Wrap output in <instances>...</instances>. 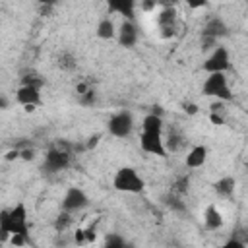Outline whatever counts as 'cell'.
<instances>
[{
    "instance_id": "obj_4",
    "label": "cell",
    "mask_w": 248,
    "mask_h": 248,
    "mask_svg": "<svg viewBox=\"0 0 248 248\" xmlns=\"http://www.w3.org/2000/svg\"><path fill=\"white\" fill-rule=\"evenodd\" d=\"M132 128H134V118H132V114L128 110H118L108 120V132L114 138H126V136H130Z\"/></svg>"
},
{
    "instance_id": "obj_42",
    "label": "cell",
    "mask_w": 248,
    "mask_h": 248,
    "mask_svg": "<svg viewBox=\"0 0 248 248\" xmlns=\"http://www.w3.org/2000/svg\"><path fill=\"white\" fill-rule=\"evenodd\" d=\"M39 2H41L43 6H52V4L56 2V0H39Z\"/></svg>"
},
{
    "instance_id": "obj_15",
    "label": "cell",
    "mask_w": 248,
    "mask_h": 248,
    "mask_svg": "<svg viewBox=\"0 0 248 248\" xmlns=\"http://www.w3.org/2000/svg\"><path fill=\"white\" fill-rule=\"evenodd\" d=\"M157 21H159V27H176V10H174V6L161 8L159 16H157Z\"/></svg>"
},
{
    "instance_id": "obj_1",
    "label": "cell",
    "mask_w": 248,
    "mask_h": 248,
    "mask_svg": "<svg viewBox=\"0 0 248 248\" xmlns=\"http://www.w3.org/2000/svg\"><path fill=\"white\" fill-rule=\"evenodd\" d=\"M19 232V234H29V225H27V211L23 203H17L10 211L0 213V242H6L10 234Z\"/></svg>"
},
{
    "instance_id": "obj_18",
    "label": "cell",
    "mask_w": 248,
    "mask_h": 248,
    "mask_svg": "<svg viewBox=\"0 0 248 248\" xmlns=\"http://www.w3.org/2000/svg\"><path fill=\"white\" fill-rule=\"evenodd\" d=\"M116 35V29H114V23L108 19V17H105V19H101L99 21V25H97V37L99 39H112Z\"/></svg>"
},
{
    "instance_id": "obj_43",
    "label": "cell",
    "mask_w": 248,
    "mask_h": 248,
    "mask_svg": "<svg viewBox=\"0 0 248 248\" xmlns=\"http://www.w3.org/2000/svg\"><path fill=\"white\" fill-rule=\"evenodd\" d=\"M2 107H4V101H2V97H0V108H2Z\"/></svg>"
},
{
    "instance_id": "obj_37",
    "label": "cell",
    "mask_w": 248,
    "mask_h": 248,
    "mask_svg": "<svg viewBox=\"0 0 248 248\" xmlns=\"http://www.w3.org/2000/svg\"><path fill=\"white\" fill-rule=\"evenodd\" d=\"M209 120H211L213 124H217V126L223 124V116H221L219 112H211V114H209Z\"/></svg>"
},
{
    "instance_id": "obj_13",
    "label": "cell",
    "mask_w": 248,
    "mask_h": 248,
    "mask_svg": "<svg viewBox=\"0 0 248 248\" xmlns=\"http://www.w3.org/2000/svg\"><path fill=\"white\" fill-rule=\"evenodd\" d=\"M227 25L219 19V17H213V19H209L207 21V25L203 27V31H202V37H211V39H219V37H225L227 35Z\"/></svg>"
},
{
    "instance_id": "obj_32",
    "label": "cell",
    "mask_w": 248,
    "mask_h": 248,
    "mask_svg": "<svg viewBox=\"0 0 248 248\" xmlns=\"http://www.w3.org/2000/svg\"><path fill=\"white\" fill-rule=\"evenodd\" d=\"M157 8V2L155 0H141V10L143 12H153Z\"/></svg>"
},
{
    "instance_id": "obj_41",
    "label": "cell",
    "mask_w": 248,
    "mask_h": 248,
    "mask_svg": "<svg viewBox=\"0 0 248 248\" xmlns=\"http://www.w3.org/2000/svg\"><path fill=\"white\" fill-rule=\"evenodd\" d=\"M23 108H25V112H33L35 110V105H23Z\"/></svg>"
},
{
    "instance_id": "obj_8",
    "label": "cell",
    "mask_w": 248,
    "mask_h": 248,
    "mask_svg": "<svg viewBox=\"0 0 248 248\" xmlns=\"http://www.w3.org/2000/svg\"><path fill=\"white\" fill-rule=\"evenodd\" d=\"M68 165H70V153L60 151V149H56L54 145L46 151V155H45V167H46L48 170L56 172V170L66 169Z\"/></svg>"
},
{
    "instance_id": "obj_35",
    "label": "cell",
    "mask_w": 248,
    "mask_h": 248,
    "mask_svg": "<svg viewBox=\"0 0 248 248\" xmlns=\"http://www.w3.org/2000/svg\"><path fill=\"white\" fill-rule=\"evenodd\" d=\"M184 110H186V114H198V105L196 103H186L184 105Z\"/></svg>"
},
{
    "instance_id": "obj_28",
    "label": "cell",
    "mask_w": 248,
    "mask_h": 248,
    "mask_svg": "<svg viewBox=\"0 0 248 248\" xmlns=\"http://www.w3.org/2000/svg\"><path fill=\"white\" fill-rule=\"evenodd\" d=\"M19 159H23V161H33V159H35V151L29 149V147L19 149Z\"/></svg>"
},
{
    "instance_id": "obj_34",
    "label": "cell",
    "mask_w": 248,
    "mask_h": 248,
    "mask_svg": "<svg viewBox=\"0 0 248 248\" xmlns=\"http://www.w3.org/2000/svg\"><path fill=\"white\" fill-rule=\"evenodd\" d=\"M83 232H85V240H87V242H93V240L97 238V234H95V227H93V225H91L89 229H83Z\"/></svg>"
},
{
    "instance_id": "obj_7",
    "label": "cell",
    "mask_w": 248,
    "mask_h": 248,
    "mask_svg": "<svg viewBox=\"0 0 248 248\" xmlns=\"http://www.w3.org/2000/svg\"><path fill=\"white\" fill-rule=\"evenodd\" d=\"M87 203H89V200H87L85 192L81 188H76V186L68 188L66 194H64V198H62V209L64 211H70V213L87 207Z\"/></svg>"
},
{
    "instance_id": "obj_14",
    "label": "cell",
    "mask_w": 248,
    "mask_h": 248,
    "mask_svg": "<svg viewBox=\"0 0 248 248\" xmlns=\"http://www.w3.org/2000/svg\"><path fill=\"white\" fill-rule=\"evenodd\" d=\"M203 221H205V227H207L209 231H217V229L223 227V215H221V211L217 209V205L211 203V205L205 207Z\"/></svg>"
},
{
    "instance_id": "obj_29",
    "label": "cell",
    "mask_w": 248,
    "mask_h": 248,
    "mask_svg": "<svg viewBox=\"0 0 248 248\" xmlns=\"http://www.w3.org/2000/svg\"><path fill=\"white\" fill-rule=\"evenodd\" d=\"M188 190V178H180L176 184H174V192L176 194H184Z\"/></svg>"
},
{
    "instance_id": "obj_6",
    "label": "cell",
    "mask_w": 248,
    "mask_h": 248,
    "mask_svg": "<svg viewBox=\"0 0 248 248\" xmlns=\"http://www.w3.org/2000/svg\"><path fill=\"white\" fill-rule=\"evenodd\" d=\"M229 68H231V58H229V50L225 46H215L213 52L203 62V70L207 74H211V72H227Z\"/></svg>"
},
{
    "instance_id": "obj_33",
    "label": "cell",
    "mask_w": 248,
    "mask_h": 248,
    "mask_svg": "<svg viewBox=\"0 0 248 248\" xmlns=\"http://www.w3.org/2000/svg\"><path fill=\"white\" fill-rule=\"evenodd\" d=\"M186 6H190L192 10H198V8H203L207 4V0H184Z\"/></svg>"
},
{
    "instance_id": "obj_39",
    "label": "cell",
    "mask_w": 248,
    "mask_h": 248,
    "mask_svg": "<svg viewBox=\"0 0 248 248\" xmlns=\"http://www.w3.org/2000/svg\"><path fill=\"white\" fill-rule=\"evenodd\" d=\"M223 110V101L221 103H213L211 105V112H221Z\"/></svg>"
},
{
    "instance_id": "obj_21",
    "label": "cell",
    "mask_w": 248,
    "mask_h": 248,
    "mask_svg": "<svg viewBox=\"0 0 248 248\" xmlns=\"http://www.w3.org/2000/svg\"><path fill=\"white\" fill-rule=\"evenodd\" d=\"M105 244H107L108 248H120V246H124V238L118 236V234H114V232H108V234L105 236Z\"/></svg>"
},
{
    "instance_id": "obj_10",
    "label": "cell",
    "mask_w": 248,
    "mask_h": 248,
    "mask_svg": "<svg viewBox=\"0 0 248 248\" xmlns=\"http://www.w3.org/2000/svg\"><path fill=\"white\" fill-rule=\"evenodd\" d=\"M16 99L21 105H35L37 107L41 103V89L35 85H21L16 91Z\"/></svg>"
},
{
    "instance_id": "obj_27",
    "label": "cell",
    "mask_w": 248,
    "mask_h": 248,
    "mask_svg": "<svg viewBox=\"0 0 248 248\" xmlns=\"http://www.w3.org/2000/svg\"><path fill=\"white\" fill-rule=\"evenodd\" d=\"M79 97H81V103H83V105H91V103L95 101V93H93V89H87V91L81 93Z\"/></svg>"
},
{
    "instance_id": "obj_31",
    "label": "cell",
    "mask_w": 248,
    "mask_h": 248,
    "mask_svg": "<svg viewBox=\"0 0 248 248\" xmlns=\"http://www.w3.org/2000/svg\"><path fill=\"white\" fill-rule=\"evenodd\" d=\"M74 242L76 244H85L87 240H85V232H83V229H78L76 232H74Z\"/></svg>"
},
{
    "instance_id": "obj_5",
    "label": "cell",
    "mask_w": 248,
    "mask_h": 248,
    "mask_svg": "<svg viewBox=\"0 0 248 248\" xmlns=\"http://www.w3.org/2000/svg\"><path fill=\"white\" fill-rule=\"evenodd\" d=\"M140 147L145 153L157 155V157H167V147H165V140L161 136V132H143L140 134Z\"/></svg>"
},
{
    "instance_id": "obj_40",
    "label": "cell",
    "mask_w": 248,
    "mask_h": 248,
    "mask_svg": "<svg viewBox=\"0 0 248 248\" xmlns=\"http://www.w3.org/2000/svg\"><path fill=\"white\" fill-rule=\"evenodd\" d=\"M155 2H157V6H163L165 8V6H172L176 0H155Z\"/></svg>"
},
{
    "instance_id": "obj_30",
    "label": "cell",
    "mask_w": 248,
    "mask_h": 248,
    "mask_svg": "<svg viewBox=\"0 0 248 248\" xmlns=\"http://www.w3.org/2000/svg\"><path fill=\"white\" fill-rule=\"evenodd\" d=\"M54 147H56V149H60V151H66V153H72V145H70L68 141H64V140H58V141L54 143Z\"/></svg>"
},
{
    "instance_id": "obj_26",
    "label": "cell",
    "mask_w": 248,
    "mask_h": 248,
    "mask_svg": "<svg viewBox=\"0 0 248 248\" xmlns=\"http://www.w3.org/2000/svg\"><path fill=\"white\" fill-rule=\"evenodd\" d=\"M25 234H19V232H14V234H10V242L14 244V246H21V244H25Z\"/></svg>"
},
{
    "instance_id": "obj_38",
    "label": "cell",
    "mask_w": 248,
    "mask_h": 248,
    "mask_svg": "<svg viewBox=\"0 0 248 248\" xmlns=\"http://www.w3.org/2000/svg\"><path fill=\"white\" fill-rule=\"evenodd\" d=\"M227 248H244V242H238V240H229V242H227Z\"/></svg>"
},
{
    "instance_id": "obj_9",
    "label": "cell",
    "mask_w": 248,
    "mask_h": 248,
    "mask_svg": "<svg viewBox=\"0 0 248 248\" xmlns=\"http://www.w3.org/2000/svg\"><path fill=\"white\" fill-rule=\"evenodd\" d=\"M138 41V27L134 25L132 19H126L120 23V29H118V43L122 46H134Z\"/></svg>"
},
{
    "instance_id": "obj_3",
    "label": "cell",
    "mask_w": 248,
    "mask_h": 248,
    "mask_svg": "<svg viewBox=\"0 0 248 248\" xmlns=\"http://www.w3.org/2000/svg\"><path fill=\"white\" fill-rule=\"evenodd\" d=\"M202 93L207 95V97H217L219 101H231L232 99V93L229 89L225 72H211V74H207V78H205V81L202 85Z\"/></svg>"
},
{
    "instance_id": "obj_20",
    "label": "cell",
    "mask_w": 248,
    "mask_h": 248,
    "mask_svg": "<svg viewBox=\"0 0 248 248\" xmlns=\"http://www.w3.org/2000/svg\"><path fill=\"white\" fill-rule=\"evenodd\" d=\"M70 225H72V215H70V211H62V213L56 217V221H54V229H56L58 232H64Z\"/></svg>"
},
{
    "instance_id": "obj_2",
    "label": "cell",
    "mask_w": 248,
    "mask_h": 248,
    "mask_svg": "<svg viewBox=\"0 0 248 248\" xmlns=\"http://www.w3.org/2000/svg\"><path fill=\"white\" fill-rule=\"evenodd\" d=\"M112 186L118 190V192H128V194H140L145 186L143 178L136 172V169L132 167H122L116 170L114 174V180H112Z\"/></svg>"
},
{
    "instance_id": "obj_24",
    "label": "cell",
    "mask_w": 248,
    "mask_h": 248,
    "mask_svg": "<svg viewBox=\"0 0 248 248\" xmlns=\"http://www.w3.org/2000/svg\"><path fill=\"white\" fill-rule=\"evenodd\" d=\"M169 207L174 209V211H184L186 209V203L180 198H169Z\"/></svg>"
},
{
    "instance_id": "obj_22",
    "label": "cell",
    "mask_w": 248,
    "mask_h": 248,
    "mask_svg": "<svg viewBox=\"0 0 248 248\" xmlns=\"http://www.w3.org/2000/svg\"><path fill=\"white\" fill-rule=\"evenodd\" d=\"M21 85H35V87H43V79L37 76V74H27L21 78Z\"/></svg>"
},
{
    "instance_id": "obj_16",
    "label": "cell",
    "mask_w": 248,
    "mask_h": 248,
    "mask_svg": "<svg viewBox=\"0 0 248 248\" xmlns=\"http://www.w3.org/2000/svg\"><path fill=\"white\" fill-rule=\"evenodd\" d=\"M234 186H236V182H234V178H232V176H223V178H219V180L213 184V190H215L219 196L229 198V196H232Z\"/></svg>"
},
{
    "instance_id": "obj_17",
    "label": "cell",
    "mask_w": 248,
    "mask_h": 248,
    "mask_svg": "<svg viewBox=\"0 0 248 248\" xmlns=\"http://www.w3.org/2000/svg\"><path fill=\"white\" fill-rule=\"evenodd\" d=\"M141 130L143 132H163V116L159 114H147L141 122Z\"/></svg>"
},
{
    "instance_id": "obj_19",
    "label": "cell",
    "mask_w": 248,
    "mask_h": 248,
    "mask_svg": "<svg viewBox=\"0 0 248 248\" xmlns=\"http://www.w3.org/2000/svg\"><path fill=\"white\" fill-rule=\"evenodd\" d=\"M186 143V140H182V136L178 134V132H169V138H167V149H170V151H178L182 145Z\"/></svg>"
},
{
    "instance_id": "obj_25",
    "label": "cell",
    "mask_w": 248,
    "mask_h": 248,
    "mask_svg": "<svg viewBox=\"0 0 248 248\" xmlns=\"http://www.w3.org/2000/svg\"><path fill=\"white\" fill-rule=\"evenodd\" d=\"M99 140H101V134H93V136H89L87 141H85V149H87V151L95 149V147L99 145Z\"/></svg>"
},
{
    "instance_id": "obj_12",
    "label": "cell",
    "mask_w": 248,
    "mask_h": 248,
    "mask_svg": "<svg viewBox=\"0 0 248 248\" xmlns=\"http://www.w3.org/2000/svg\"><path fill=\"white\" fill-rule=\"evenodd\" d=\"M205 159H207V149H205V145H196V147H192V149L188 151V155H186V167H188V169H200V167L205 163Z\"/></svg>"
},
{
    "instance_id": "obj_36",
    "label": "cell",
    "mask_w": 248,
    "mask_h": 248,
    "mask_svg": "<svg viewBox=\"0 0 248 248\" xmlns=\"http://www.w3.org/2000/svg\"><path fill=\"white\" fill-rule=\"evenodd\" d=\"M4 159H6V161H16V159H19V149H10V151L4 155Z\"/></svg>"
},
{
    "instance_id": "obj_23",
    "label": "cell",
    "mask_w": 248,
    "mask_h": 248,
    "mask_svg": "<svg viewBox=\"0 0 248 248\" xmlns=\"http://www.w3.org/2000/svg\"><path fill=\"white\" fill-rule=\"evenodd\" d=\"M60 68H62V70H68V72L74 70V68H76V58H74L72 54H68V52L62 54V56H60Z\"/></svg>"
},
{
    "instance_id": "obj_11",
    "label": "cell",
    "mask_w": 248,
    "mask_h": 248,
    "mask_svg": "<svg viewBox=\"0 0 248 248\" xmlns=\"http://www.w3.org/2000/svg\"><path fill=\"white\" fill-rule=\"evenodd\" d=\"M108 10L114 14L124 16L126 19H134V8H136V0H107Z\"/></svg>"
}]
</instances>
